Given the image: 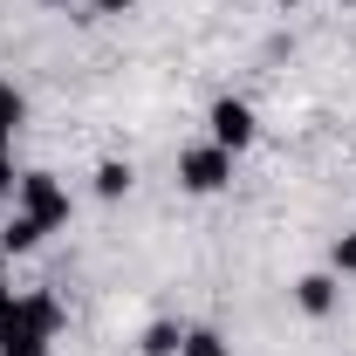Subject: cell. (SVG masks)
I'll return each instance as SVG.
<instances>
[{
    "label": "cell",
    "mask_w": 356,
    "mask_h": 356,
    "mask_svg": "<svg viewBox=\"0 0 356 356\" xmlns=\"http://www.w3.org/2000/svg\"><path fill=\"white\" fill-rule=\"evenodd\" d=\"M55 336V302L48 295H21L0 309V356H42V343Z\"/></svg>",
    "instance_id": "6da1fadb"
},
{
    "label": "cell",
    "mask_w": 356,
    "mask_h": 356,
    "mask_svg": "<svg viewBox=\"0 0 356 356\" xmlns=\"http://www.w3.org/2000/svg\"><path fill=\"white\" fill-rule=\"evenodd\" d=\"M178 178H185L192 192H220L226 178H233V151H226V144H192V151L178 158Z\"/></svg>",
    "instance_id": "7a4b0ae2"
},
{
    "label": "cell",
    "mask_w": 356,
    "mask_h": 356,
    "mask_svg": "<svg viewBox=\"0 0 356 356\" xmlns=\"http://www.w3.org/2000/svg\"><path fill=\"white\" fill-rule=\"evenodd\" d=\"M21 213L42 220V226H62V220H69V192H62L48 172H28V178H21Z\"/></svg>",
    "instance_id": "3957f363"
},
{
    "label": "cell",
    "mask_w": 356,
    "mask_h": 356,
    "mask_svg": "<svg viewBox=\"0 0 356 356\" xmlns=\"http://www.w3.org/2000/svg\"><path fill=\"white\" fill-rule=\"evenodd\" d=\"M247 137H254V110H247V103H233V96H226V103H213V144L240 151Z\"/></svg>",
    "instance_id": "277c9868"
},
{
    "label": "cell",
    "mask_w": 356,
    "mask_h": 356,
    "mask_svg": "<svg viewBox=\"0 0 356 356\" xmlns=\"http://www.w3.org/2000/svg\"><path fill=\"white\" fill-rule=\"evenodd\" d=\"M42 233H48L42 220H28V213H14V220H7V233H0V247H7V254H28V247H35Z\"/></svg>",
    "instance_id": "5b68a950"
},
{
    "label": "cell",
    "mask_w": 356,
    "mask_h": 356,
    "mask_svg": "<svg viewBox=\"0 0 356 356\" xmlns=\"http://www.w3.org/2000/svg\"><path fill=\"white\" fill-rule=\"evenodd\" d=\"M295 295H302V309H309V315H329V309H336V281H329V274H309Z\"/></svg>",
    "instance_id": "8992f818"
},
{
    "label": "cell",
    "mask_w": 356,
    "mask_h": 356,
    "mask_svg": "<svg viewBox=\"0 0 356 356\" xmlns=\"http://www.w3.org/2000/svg\"><path fill=\"white\" fill-rule=\"evenodd\" d=\"M178 356H226V336H220V329H185Z\"/></svg>",
    "instance_id": "52a82bcc"
},
{
    "label": "cell",
    "mask_w": 356,
    "mask_h": 356,
    "mask_svg": "<svg viewBox=\"0 0 356 356\" xmlns=\"http://www.w3.org/2000/svg\"><path fill=\"white\" fill-rule=\"evenodd\" d=\"M14 131H21V89H14V83H0V144H7Z\"/></svg>",
    "instance_id": "ba28073f"
},
{
    "label": "cell",
    "mask_w": 356,
    "mask_h": 356,
    "mask_svg": "<svg viewBox=\"0 0 356 356\" xmlns=\"http://www.w3.org/2000/svg\"><path fill=\"white\" fill-rule=\"evenodd\" d=\"M178 343H185V336H178L172 322H151V329H144V356H172Z\"/></svg>",
    "instance_id": "9c48e42d"
},
{
    "label": "cell",
    "mask_w": 356,
    "mask_h": 356,
    "mask_svg": "<svg viewBox=\"0 0 356 356\" xmlns=\"http://www.w3.org/2000/svg\"><path fill=\"white\" fill-rule=\"evenodd\" d=\"M96 192H103V199L131 192V165H103V172H96Z\"/></svg>",
    "instance_id": "30bf717a"
},
{
    "label": "cell",
    "mask_w": 356,
    "mask_h": 356,
    "mask_svg": "<svg viewBox=\"0 0 356 356\" xmlns=\"http://www.w3.org/2000/svg\"><path fill=\"white\" fill-rule=\"evenodd\" d=\"M336 267H350V274H356V233H343V240H336Z\"/></svg>",
    "instance_id": "8fae6325"
},
{
    "label": "cell",
    "mask_w": 356,
    "mask_h": 356,
    "mask_svg": "<svg viewBox=\"0 0 356 356\" xmlns=\"http://www.w3.org/2000/svg\"><path fill=\"white\" fill-rule=\"evenodd\" d=\"M21 178H14V158H7V144H0V192H14Z\"/></svg>",
    "instance_id": "7c38bea8"
},
{
    "label": "cell",
    "mask_w": 356,
    "mask_h": 356,
    "mask_svg": "<svg viewBox=\"0 0 356 356\" xmlns=\"http://www.w3.org/2000/svg\"><path fill=\"white\" fill-rule=\"evenodd\" d=\"M137 0H96V14H131Z\"/></svg>",
    "instance_id": "4fadbf2b"
},
{
    "label": "cell",
    "mask_w": 356,
    "mask_h": 356,
    "mask_svg": "<svg viewBox=\"0 0 356 356\" xmlns=\"http://www.w3.org/2000/svg\"><path fill=\"white\" fill-rule=\"evenodd\" d=\"M0 309H7V281H0Z\"/></svg>",
    "instance_id": "5bb4252c"
},
{
    "label": "cell",
    "mask_w": 356,
    "mask_h": 356,
    "mask_svg": "<svg viewBox=\"0 0 356 356\" xmlns=\"http://www.w3.org/2000/svg\"><path fill=\"white\" fill-rule=\"evenodd\" d=\"M281 7H295V0H281Z\"/></svg>",
    "instance_id": "9a60e30c"
}]
</instances>
